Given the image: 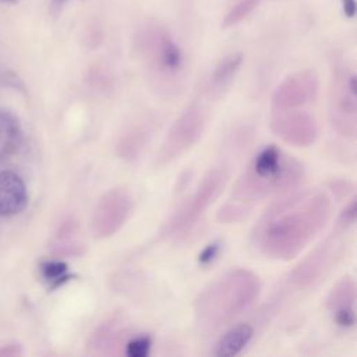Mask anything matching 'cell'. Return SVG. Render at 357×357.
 I'll return each mask as SVG.
<instances>
[{"mask_svg": "<svg viewBox=\"0 0 357 357\" xmlns=\"http://www.w3.org/2000/svg\"><path fill=\"white\" fill-rule=\"evenodd\" d=\"M331 209V198L324 191L284 192L266 208L255 225L254 245L269 259L290 261L325 227Z\"/></svg>", "mask_w": 357, "mask_h": 357, "instance_id": "cell-1", "label": "cell"}, {"mask_svg": "<svg viewBox=\"0 0 357 357\" xmlns=\"http://www.w3.org/2000/svg\"><path fill=\"white\" fill-rule=\"evenodd\" d=\"M304 169L298 160L286 156L275 145L261 149L233 185L229 202L220 208L218 219L233 223L243 219L251 206L275 194H284L303 181Z\"/></svg>", "mask_w": 357, "mask_h": 357, "instance_id": "cell-2", "label": "cell"}, {"mask_svg": "<svg viewBox=\"0 0 357 357\" xmlns=\"http://www.w3.org/2000/svg\"><path fill=\"white\" fill-rule=\"evenodd\" d=\"M261 291V280L250 269L227 271L208 283L194 301V318L202 331H216L250 307Z\"/></svg>", "mask_w": 357, "mask_h": 357, "instance_id": "cell-3", "label": "cell"}, {"mask_svg": "<svg viewBox=\"0 0 357 357\" xmlns=\"http://www.w3.org/2000/svg\"><path fill=\"white\" fill-rule=\"evenodd\" d=\"M226 180L227 173L223 169L213 167L208 170L192 195L188 197L163 225L160 236L163 238H180L185 236L219 197Z\"/></svg>", "mask_w": 357, "mask_h": 357, "instance_id": "cell-4", "label": "cell"}, {"mask_svg": "<svg viewBox=\"0 0 357 357\" xmlns=\"http://www.w3.org/2000/svg\"><path fill=\"white\" fill-rule=\"evenodd\" d=\"M329 120L333 130L346 138H354L357 132V84L356 74L336 66L329 86Z\"/></svg>", "mask_w": 357, "mask_h": 357, "instance_id": "cell-5", "label": "cell"}, {"mask_svg": "<svg viewBox=\"0 0 357 357\" xmlns=\"http://www.w3.org/2000/svg\"><path fill=\"white\" fill-rule=\"evenodd\" d=\"M138 52L148 71L159 85L166 89L167 79L176 78L183 67L180 47L162 29H151L142 33L138 43Z\"/></svg>", "mask_w": 357, "mask_h": 357, "instance_id": "cell-6", "label": "cell"}, {"mask_svg": "<svg viewBox=\"0 0 357 357\" xmlns=\"http://www.w3.org/2000/svg\"><path fill=\"white\" fill-rule=\"evenodd\" d=\"M204 127L205 116L202 109L198 105L187 107L176 119L163 138L155 155V165L159 167L166 166L191 149L201 138Z\"/></svg>", "mask_w": 357, "mask_h": 357, "instance_id": "cell-7", "label": "cell"}, {"mask_svg": "<svg viewBox=\"0 0 357 357\" xmlns=\"http://www.w3.org/2000/svg\"><path fill=\"white\" fill-rule=\"evenodd\" d=\"M132 205V198L126 188L116 187L105 191L92 211V236L103 240L116 234L127 222Z\"/></svg>", "mask_w": 357, "mask_h": 357, "instance_id": "cell-8", "label": "cell"}, {"mask_svg": "<svg viewBox=\"0 0 357 357\" xmlns=\"http://www.w3.org/2000/svg\"><path fill=\"white\" fill-rule=\"evenodd\" d=\"M342 248L340 231L326 237L290 272L289 280L291 286L298 290H304L317 284L335 264Z\"/></svg>", "mask_w": 357, "mask_h": 357, "instance_id": "cell-9", "label": "cell"}, {"mask_svg": "<svg viewBox=\"0 0 357 357\" xmlns=\"http://www.w3.org/2000/svg\"><path fill=\"white\" fill-rule=\"evenodd\" d=\"M319 79L314 70H301L287 75L273 91L271 112L305 109L317 100Z\"/></svg>", "mask_w": 357, "mask_h": 357, "instance_id": "cell-10", "label": "cell"}, {"mask_svg": "<svg viewBox=\"0 0 357 357\" xmlns=\"http://www.w3.org/2000/svg\"><path fill=\"white\" fill-rule=\"evenodd\" d=\"M269 124L276 137L293 146L307 148L318 138V123L304 109L271 112Z\"/></svg>", "mask_w": 357, "mask_h": 357, "instance_id": "cell-11", "label": "cell"}, {"mask_svg": "<svg viewBox=\"0 0 357 357\" xmlns=\"http://www.w3.org/2000/svg\"><path fill=\"white\" fill-rule=\"evenodd\" d=\"M356 297V282L351 276H343L333 284L326 298V308L336 325L342 328L354 326Z\"/></svg>", "mask_w": 357, "mask_h": 357, "instance_id": "cell-12", "label": "cell"}, {"mask_svg": "<svg viewBox=\"0 0 357 357\" xmlns=\"http://www.w3.org/2000/svg\"><path fill=\"white\" fill-rule=\"evenodd\" d=\"M28 204V192L22 178L10 170L0 172V216L21 213Z\"/></svg>", "mask_w": 357, "mask_h": 357, "instance_id": "cell-13", "label": "cell"}, {"mask_svg": "<svg viewBox=\"0 0 357 357\" xmlns=\"http://www.w3.org/2000/svg\"><path fill=\"white\" fill-rule=\"evenodd\" d=\"M243 63V54L236 52L225 56L213 68L206 86L205 92L209 99H220L226 91L230 88L231 82L234 81L240 67Z\"/></svg>", "mask_w": 357, "mask_h": 357, "instance_id": "cell-14", "label": "cell"}, {"mask_svg": "<svg viewBox=\"0 0 357 357\" xmlns=\"http://www.w3.org/2000/svg\"><path fill=\"white\" fill-rule=\"evenodd\" d=\"M254 336V328L247 324L241 322L229 328L216 342L213 354L218 357H233L240 354L251 342Z\"/></svg>", "mask_w": 357, "mask_h": 357, "instance_id": "cell-15", "label": "cell"}, {"mask_svg": "<svg viewBox=\"0 0 357 357\" xmlns=\"http://www.w3.org/2000/svg\"><path fill=\"white\" fill-rule=\"evenodd\" d=\"M22 141L18 120L10 112L0 109V160L13 155Z\"/></svg>", "mask_w": 357, "mask_h": 357, "instance_id": "cell-16", "label": "cell"}, {"mask_svg": "<svg viewBox=\"0 0 357 357\" xmlns=\"http://www.w3.org/2000/svg\"><path fill=\"white\" fill-rule=\"evenodd\" d=\"M146 142L148 131L141 126H134L120 137L116 145V153L121 160L132 162L141 155Z\"/></svg>", "mask_w": 357, "mask_h": 357, "instance_id": "cell-17", "label": "cell"}, {"mask_svg": "<svg viewBox=\"0 0 357 357\" xmlns=\"http://www.w3.org/2000/svg\"><path fill=\"white\" fill-rule=\"evenodd\" d=\"M40 275L45 282L49 283V286L57 287L63 284L66 280H68V266L63 261H46L40 265Z\"/></svg>", "mask_w": 357, "mask_h": 357, "instance_id": "cell-18", "label": "cell"}, {"mask_svg": "<svg viewBox=\"0 0 357 357\" xmlns=\"http://www.w3.org/2000/svg\"><path fill=\"white\" fill-rule=\"evenodd\" d=\"M261 0H240L237 4L231 7V10L226 14L223 20V28H230L240 21H243L258 4Z\"/></svg>", "mask_w": 357, "mask_h": 357, "instance_id": "cell-19", "label": "cell"}, {"mask_svg": "<svg viewBox=\"0 0 357 357\" xmlns=\"http://www.w3.org/2000/svg\"><path fill=\"white\" fill-rule=\"evenodd\" d=\"M151 350L149 336H137L132 337L126 346V354L128 357H146Z\"/></svg>", "mask_w": 357, "mask_h": 357, "instance_id": "cell-20", "label": "cell"}, {"mask_svg": "<svg viewBox=\"0 0 357 357\" xmlns=\"http://www.w3.org/2000/svg\"><path fill=\"white\" fill-rule=\"evenodd\" d=\"M356 213H357V208H356V198L353 197L350 199V202L343 208V211L340 212V216L337 219V226H342L344 229H349L354 222H356Z\"/></svg>", "mask_w": 357, "mask_h": 357, "instance_id": "cell-21", "label": "cell"}, {"mask_svg": "<svg viewBox=\"0 0 357 357\" xmlns=\"http://www.w3.org/2000/svg\"><path fill=\"white\" fill-rule=\"evenodd\" d=\"M219 252V244L212 243L204 248V251L199 254V262L201 264H209Z\"/></svg>", "mask_w": 357, "mask_h": 357, "instance_id": "cell-22", "label": "cell"}, {"mask_svg": "<svg viewBox=\"0 0 357 357\" xmlns=\"http://www.w3.org/2000/svg\"><path fill=\"white\" fill-rule=\"evenodd\" d=\"M331 188L335 192L346 195L350 190H353V185L349 181H333V183H331Z\"/></svg>", "mask_w": 357, "mask_h": 357, "instance_id": "cell-23", "label": "cell"}, {"mask_svg": "<svg viewBox=\"0 0 357 357\" xmlns=\"http://www.w3.org/2000/svg\"><path fill=\"white\" fill-rule=\"evenodd\" d=\"M343 4V11L346 14V17L351 18L356 14V1L354 0H342Z\"/></svg>", "mask_w": 357, "mask_h": 357, "instance_id": "cell-24", "label": "cell"}, {"mask_svg": "<svg viewBox=\"0 0 357 357\" xmlns=\"http://www.w3.org/2000/svg\"><path fill=\"white\" fill-rule=\"evenodd\" d=\"M66 1H67V0H53V1H52V8H53V10H60Z\"/></svg>", "mask_w": 357, "mask_h": 357, "instance_id": "cell-25", "label": "cell"}]
</instances>
